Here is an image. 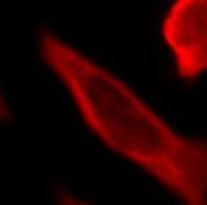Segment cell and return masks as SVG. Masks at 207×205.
<instances>
[{
  "instance_id": "obj_1",
  "label": "cell",
  "mask_w": 207,
  "mask_h": 205,
  "mask_svg": "<svg viewBox=\"0 0 207 205\" xmlns=\"http://www.w3.org/2000/svg\"><path fill=\"white\" fill-rule=\"evenodd\" d=\"M36 46L80 123L104 149L179 205H207V136L181 131L118 72L57 31L41 29Z\"/></svg>"
},
{
  "instance_id": "obj_3",
  "label": "cell",
  "mask_w": 207,
  "mask_h": 205,
  "mask_svg": "<svg viewBox=\"0 0 207 205\" xmlns=\"http://www.w3.org/2000/svg\"><path fill=\"white\" fill-rule=\"evenodd\" d=\"M56 205H94L85 197L69 188H61L56 193Z\"/></svg>"
},
{
  "instance_id": "obj_4",
  "label": "cell",
  "mask_w": 207,
  "mask_h": 205,
  "mask_svg": "<svg viewBox=\"0 0 207 205\" xmlns=\"http://www.w3.org/2000/svg\"><path fill=\"white\" fill-rule=\"evenodd\" d=\"M15 121V111L5 91L0 87V125L11 126Z\"/></svg>"
},
{
  "instance_id": "obj_2",
  "label": "cell",
  "mask_w": 207,
  "mask_h": 205,
  "mask_svg": "<svg viewBox=\"0 0 207 205\" xmlns=\"http://www.w3.org/2000/svg\"><path fill=\"white\" fill-rule=\"evenodd\" d=\"M158 34L175 77L207 80V0H174L162 13Z\"/></svg>"
}]
</instances>
